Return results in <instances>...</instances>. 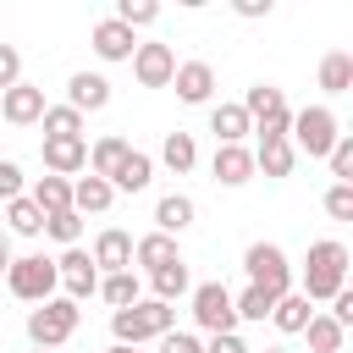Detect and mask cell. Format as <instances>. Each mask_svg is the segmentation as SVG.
<instances>
[{"label":"cell","instance_id":"obj_21","mask_svg":"<svg viewBox=\"0 0 353 353\" xmlns=\"http://www.w3.org/2000/svg\"><path fill=\"white\" fill-rule=\"evenodd\" d=\"M188 226H193V199H188V193H165V199L154 204V232L176 237V232H188Z\"/></svg>","mask_w":353,"mask_h":353},{"label":"cell","instance_id":"obj_34","mask_svg":"<svg viewBox=\"0 0 353 353\" xmlns=\"http://www.w3.org/2000/svg\"><path fill=\"white\" fill-rule=\"evenodd\" d=\"M232 309H237V320H270V309H276V298H270L265 287H243V292L232 298Z\"/></svg>","mask_w":353,"mask_h":353},{"label":"cell","instance_id":"obj_12","mask_svg":"<svg viewBox=\"0 0 353 353\" xmlns=\"http://www.w3.org/2000/svg\"><path fill=\"white\" fill-rule=\"evenodd\" d=\"M94 270H105V276H116V270H132V237L121 232V226H105L99 237H94Z\"/></svg>","mask_w":353,"mask_h":353},{"label":"cell","instance_id":"obj_22","mask_svg":"<svg viewBox=\"0 0 353 353\" xmlns=\"http://www.w3.org/2000/svg\"><path fill=\"white\" fill-rule=\"evenodd\" d=\"M210 132H215V143H243L254 127H248V110L243 105H215L210 110Z\"/></svg>","mask_w":353,"mask_h":353},{"label":"cell","instance_id":"obj_32","mask_svg":"<svg viewBox=\"0 0 353 353\" xmlns=\"http://www.w3.org/2000/svg\"><path fill=\"white\" fill-rule=\"evenodd\" d=\"M44 138H83V116L72 105H44Z\"/></svg>","mask_w":353,"mask_h":353},{"label":"cell","instance_id":"obj_14","mask_svg":"<svg viewBox=\"0 0 353 353\" xmlns=\"http://www.w3.org/2000/svg\"><path fill=\"white\" fill-rule=\"evenodd\" d=\"M44 171H50V176H77V171H88V143H83V138H44Z\"/></svg>","mask_w":353,"mask_h":353},{"label":"cell","instance_id":"obj_13","mask_svg":"<svg viewBox=\"0 0 353 353\" xmlns=\"http://www.w3.org/2000/svg\"><path fill=\"white\" fill-rule=\"evenodd\" d=\"M171 83H176V99H182V105H210V94H215V66H210V61H182Z\"/></svg>","mask_w":353,"mask_h":353},{"label":"cell","instance_id":"obj_26","mask_svg":"<svg viewBox=\"0 0 353 353\" xmlns=\"http://www.w3.org/2000/svg\"><path fill=\"white\" fill-rule=\"evenodd\" d=\"M149 287H154V303H176L182 292H193V276H188V265L176 259V265L154 270V276H149Z\"/></svg>","mask_w":353,"mask_h":353},{"label":"cell","instance_id":"obj_31","mask_svg":"<svg viewBox=\"0 0 353 353\" xmlns=\"http://www.w3.org/2000/svg\"><path fill=\"white\" fill-rule=\"evenodd\" d=\"M303 336H309V353H342V325L331 320V314H314L309 325H303Z\"/></svg>","mask_w":353,"mask_h":353},{"label":"cell","instance_id":"obj_37","mask_svg":"<svg viewBox=\"0 0 353 353\" xmlns=\"http://www.w3.org/2000/svg\"><path fill=\"white\" fill-rule=\"evenodd\" d=\"M325 215L331 221H353V182H331L325 188Z\"/></svg>","mask_w":353,"mask_h":353},{"label":"cell","instance_id":"obj_41","mask_svg":"<svg viewBox=\"0 0 353 353\" xmlns=\"http://www.w3.org/2000/svg\"><path fill=\"white\" fill-rule=\"evenodd\" d=\"M160 353H204V342L193 331H165L160 336Z\"/></svg>","mask_w":353,"mask_h":353},{"label":"cell","instance_id":"obj_2","mask_svg":"<svg viewBox=\"0 0 353 353\" xmlns=\"http://www.w3.org/2000/svg\"><path fill=\"white\" fill-rule=\"evenodd\" d=\"M110 331H116L121 347H138V342H149V336L176 331V309H171V303H154V298H138L132 309H116V314H110Z\"/></svg>","mask_w":353,"mask_h":353},{"label":"cell","instance_id":"obj_8","mask_svg":"<svg viewBox=\"0 0 353 353\" xmlns=\"http://www.w3.org/2000/svg\"><path fill=\"white\" fill-rule=\"evenodd\" d=\"M193 320H199L210 336H226V331H237L232 292H226L221 281H199V287H193Z\"/></svg>","mask_w":353,"mask_h":353},{"label":"cell","instance_id":"obj_25","mask_svg":"<svg viewBox=\"0 0 353 353\" xmlns=\"http://www.w3.org/2000/svg\"><path fill=\"white\" fill-rule=\"evenodd\" d=\"M270 320H276V325H281L287 336H303V325L314 320V309H309V298H303V292H287V298H276Z\"/></svg>","mask_w":353,"mask_h":353},{"label":"cell","instance_id":"obj_27","mask_svg":"<svg viewBox=\"0 0 353 353\" xmlns=\"http://www.w3.org/2000/svg\"><path fill=\"white\" fill-rule=\"evenodd\" d=\"M320 88H325V94H347V88H353V55H347V50H331V55L320 61Z\"/></svg>","mask_w":353,"mask_h":353},{"label":"cell","instance_id":"obj_45","mask_svg":"<svg viewBox=\"0 0 353 353\" xmlns=\"http://www.w3.org/2000/svg\"><path fill=\"white\" fill-rule=\"evenodd\" d=\"M110 353H132V347H121V342H116V347H110Z\"/></svg>","mask_w":353,"mask_h":353},{"label":"cell","instance_id":"obj_17","mask_svg":"<svg viewBox=\"0 0 353 353\" xmlns=\"http://www.w3.org/2000/svg\"><path fill=\"white\" fill-rule=\"evenodd\" d=\"M66 105L83 116V110H105L110 105V83L99 77V72H72V83H66Z\"/></svg>","mask_w":353,"mask_h":353},{"label":"cell","instance_id":"obj_16","mask_svg":"<svg viewBox=\"0 0 353 353\" xmlns=\"http://www.w3.org/2000/svg\"><path fill=\"white\" fill-rule=\"evenodd\" d=\"M132 50H138L132 28H121L116 17L94 22V55H99V61H132Z\"/></svg>","mask_w":353,"mask_h":353},{"label":"cell","instance_id":"obj_5","mask_svg":"<svg viewBox=\"0 0 353 353\" xmlns=\"http://www.w3.org/2000/svg\"><path fill=\"white\" fill-rule=\"evenodd\" d=\"M243 270H248V287H265L270 298H287L292 292V265H287V254L276 243H248Z\"/></svg>","mask_w":353,"mask_h":353},{"label":"cell","instance_id":"obj_39","mask_svg":"<svg viewBox=\"0 0 353 353\" xmlns=\"http://www.w3.org/2000/svg\"><path fill=\"white\" fill-rule=\"evenodd\" d=\"M22 188H28V182H22V165H17V160H0V199L11 204V199H22Z\"/></svg>","mask_w":353,"mask_h":353},{"label":"cell","instance_id":"obj_10","mask_svg":"<svg viewBox=\"0 0 353 353\" xmlns=\"http://www.w3.org/2000/svg\"><path fill=\"white\" fill-rule=\"evenodd\" d=\"M132 77H138L143 88H165V83L176 77L171 44H138V50H132Z\"/></svg>","mask_w":353,"mask_h":353},{"label":"cell","instance_id":"obj_40","mask_svg":"<svg viewBox=\"0 0 353 353\" xmlns=\"http://www.w3.org/2000/svg\"><path fill=\"white\" fill-rule=\"evenodd\" d=\"M11 83H22V55H17V44H0V94Z\"/></svg>","mask_w":353,"mask_h":353},{"label":"cell","instance_id":"obj_38","mask_svg":"<svg viewBox=\"0 0 353 353\" xmlns=\"http://www.w3.org/2000/svg\"><path fill=\"white\" fill-rule=\"evenodd\" d=\"M325 160H331V176L336 182H353V138H336Z\"/></svg>","mask_w":353,"mask_h":353},{"label":"cell","instance_id":"obj_29","mask_svg":"<svg viewBox=\"0 0 353 353\" xmlns=\"http://www.w3.org/2000/svg\"><path fill=\"white\" fill-rule=\"evenodd\" d=\"M99 298L110 303V314H116V309H132V303H138V276H132V270L99 276Z\"/></svg>","mask_w":353,"mask_h":353},{"label":"cell","instance_id":"obj_15","mask_svg":"<svg viewBox=\"0 0 353 353\" xmlns=\"http://www.w3.org/2000/svg\"><path fill=\"white\" fill-rule=\"evenodd\" d=\"M210 171H215L221 188H243V182L254 176V149H243V143H215Z\"/></svg>","mask_w":353,"mask_h":353},{"label":"cell","instance_id":"obj_20","mask_svg":"<svg viewBox=\"0 0 353 353\" xmlns=\"http://www.w3.org/2000/svg\"><path fill=\"white\" fill-rule=\"evenodd\" d=\"M132 259L154 276V270H165V265H176L182 254H176V237H165V232H149V237H138L132 243Z\"/></svg>","mask_w":353,"mask_h":353},{"label":"cell","instance_id":"obj_18","mask_svg":"<svg viewBox=\"0 0 353 353\" xmlns=\"http://www.w3.org/2000/svg\"><path fill=\"white\" fill-rule=\"evenodd\" d=\"M149 176H154V160H149V154H138V149H127V154H121V165H116L105 182H110L116 193H143V188H149Z\"/></svg>","mask_w":353,"mask_h":353},{"label":"cell","instance_id":"obj_30","mask_svg":"<svg viewBox=\"0 0 353 353\" xmlns=\"http://www.w3.org/2000/svg\"><path fill=\"white\" fill-rule=\"evenodd\" d=\"M160 160L182 176V171H193V160H199V143H193V132H165V143H160Z\"/></svg>","mask_w":353,"mask_h":353},{"label":"cell","instance_id":"obj_4","mask_svg":"<svg viewBox=\"0 0 353 353\" xmlns=\"http://www.w3.org/2000/svg\"><path fill=\"white\" fill-rule=\"evenodd\" d=\"M336 138H342V132H336V116H331L325 105H309V110H292V127H287V143H292V149H303L309 160H325Z\"/></svg>","mask_w":353,"mask_h":353},{"label":"cell","instance_id":"obj_6","mask_svg":"<svg viewBox=\"0 0 353 353\" xmlns=\"http://www.w3.org/2000/svg\"><path fill=\"white\" fill-rule=\"evenodd\" d=\"M243 110H248V127L259 138H287V127H292V110H287L281 88H270V83H254L243 94Z\"/></svg>","mask_w":353,"mask_h":353},{"label":"cell","instance_id":"obj_11","mask_svg":"<svg viewBox=\"0 0 353 353\" xmlns=\"http://www.w3.org/2000/svg\"><path fill=\"white\" fill-rule=\"evenodd\" d=\"M0 116H6L11 127H33V121L44 116V88H33V83H11V88L0 94Z\"/></svg>","mask_w":353,"mask_h":353},{"label":"cell","instance_id":"obj_7","mask_svg":"<svg viewBox=\"0 0 353 353\" xmlns=\"http://www.w3.org/2000/svg\"><path fill=\"white\" fill-rule=\"evenodd\" d=\"M77 331V303L72 298H50V303H39L33 314H28V336H33V347H61L66 336Z\"/></svg>","mask_w":353,"mask_h":353},{"label":"cell","instance_id":"obj_33","mask_svg":"<svg viewBox=\"0 0 353 353\" xmlns=\"http://www.w3.org/2000/svg\"><path fill=\"white\" fill-rule=\"evenodd\" d=\"M6 221H11V232H17V237H39V232H44V215H39V204H33L28 193L6 204Z\"/></svg>","mask_w":353,"mask_h":353},{"label":"cell","instance_id":"obj_46","mask_svg":"<svg viewBox=\"0 0 353 353\" xmlns=\"http://www.w3.org/2000/svg\"><path fill=\"white\" fill-rule=\"evenodd\" d=\"M265 353H287V347H265Z\"/></svg>","mask_w":353,"mask_h":353},{"label":"cell","instance_id":"obj_23","mask_svg":"<svg viewBox=\"0 0 353 353\" xmlns=\"http://www.w3.org/2000/svg\"><path fill=\"white\" fill-rule=\"evenodd\" d=\"M292 160H298V149L287 138H259V149H254V171H265V176H287Z\"/></svg>","mask_w":353,"mask_h":353},{"label":"cell","instance_id":"obj_42","mask_svg":"<svg viewBox=\"0 0 353 353\" xmlns=\"http://www.w3.org/2000/svg\"><path fill=\"white\" fill-rule=\"evenodd\" d=\"M204 353H248V347H243V336H237V331H226V336H210V342H204Z\"/></svg>","mask_w":353,"mask_h":353},{"label":"cell","instance_id":"obj_19","mask_svg":"<svg viewBox=\"0 0 353 353\" xmlns=\"http://www.w3.org/2000/svg\"><path fill=\"white\" fill-rule=\"evenodd\" d=\"M110 199H116V188H110L105 176H77V182H72V210H77V215H105Z\"/></svg>","mask_w":353,"mask_h":353},{"label":"cell","instance_id":"obj_9","mask_svg":"<svg viewBox=\"0 0 353 353\" xmlns=\"http://www.w3.org/2000/svg\"><path fill=\"white\" fill-rule=\"evenodd\" d=\"M55 276H61V287H66L72 303H83L88 292H99V270H94V259H88L83 248H66V254L55 259Z\"/></svg>","mask_w":353,"mask_h":353},{"label":"cell","instance_id":"obj_43","mask_svg":"<svg viewBox=\"0 0 353 353\" xmlns=\"http://www.w3.org/2000/svg\"><path fill=\"white\" fill-rule=\"evenodd\" d=\"M237 17H270V0H237Z\"/></svg>","mask_w":353,"mask_h":353},{"label":"cell","instance_id":"obj_1","mask_svg":"<svg viewBox=\"0 0 353 353\" xmlns=\"http://www.w3.org/2000/svg\"><path fill=\"white\" fill-rule=\"evenodd\" d=\"M347 287V248L336 237H320L309 243V259H303V298L320 303V298H336Z\"/></svg>","mask_w":353,"mask_h":353},{"label":"cell","instance_id":"obj_3","mask_svg":"<svg viewBox=\"0 0 353 353\" xmlns=\"http://www.w3.org/2000/svg\"><path fill=\"white\" fill-rule=\"evenodd\" d=\"M6 287H11V298H22V303H50L55 287H61L55 259H44V254H22V259H11Z\"/></svg>","mask_w":353,"mask_h":353},{"label":"cell","instance_id":"obj_35","mask_svg":"<svg viewBox=\"0 0 353 353\" xmlns=\"http://www.w3.org/2000/svg\"><path fill=\"white\" fill-rule=\"evenodd\" d=\"M44 232H50L55 243H66V248H77V237H83V215H77V210H61V215H44Z\"/></svg>","mask_w":353,"mask_h":353},{"label":"cell","instance_id":"obj_24","mask_svg":"<svg viewBox=\"0 0 353 353\" xmlns=\"http://www.w3.org/2000/svg\"><path fill=\"white\" fill-rule=\"evenodd\" d=\"M28 199L39 204V215H61V210H72V182L66 176H39Z\"/></svg>","mask_w":353,"mask_h":353},{"label":"cell","instance_id":"obj_47","mask_svg":"<svg viewBox=\"0 0 353 353\" xmlns=\"http://www.w3.org/2000/svg\"><path fill=\"white\" fill-rule=\"evenodd\" d=\"M33 353H44V347H33Z\"/></svg>","mask_w":353,"mask_h":353},{"label":"cell","instance_id":"obj_28","mask_svg":"<svg viewBox=\"0 0 353 353\" xmlns=\"http://www.w3.org/2000/svg\"><path fill=\"white\" fill-rule=\"evenodd\" d=\"M127 149H132L127 138H116V132H105V138H99V143L88 149V176H110V171L121 165V154H127Z\"/></svg>","mask_w":353,"mask_h":353},{"label":"cell","instance_id":"obj_36","mask_svg":"<svg viewBox=\"0 0 353 353\" xmlns=\"http://www.w3.org/2000/svg\"><path fill=\"white\" fill-rule=\"evenodd\" d=\"M154 17H160L154 0H116V22H121V28H149Z\"/></svg>","mask_w":353,"mask_h":353},{"label":"cell","instance_id":"obj_44","mask_svg":"<svg viewBox=\"0 0 353 353\" xmlns=\"http://www.w3.org/2000/svg\"><path fill=\"white\" fill-rule=\"evenodd\" d=\"M6 270H11V243L0 237V276H6Z\"/></svg>","mask_w":353,"mask_h":353}]
</instances>
